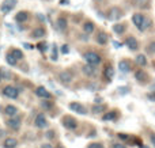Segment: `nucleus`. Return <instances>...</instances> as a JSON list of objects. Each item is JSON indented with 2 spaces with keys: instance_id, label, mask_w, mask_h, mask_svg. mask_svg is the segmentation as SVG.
<instances>
[{
  "instance_id": "f257e3e1",
  "label": "nucleus",
  "mask_w": 155,
  "mask_h": 148,
  "mask_svg": "<svg viewBox=\"0 0 155 148\" xmlns=\"http://www.w3.org/2000/svg\"><path fill=\"white\" fill-rule=\"evenodd\" d=\"M2 94L4 95L5 98H10V99H16L19 97V90L16 88L15 86H11V84H7L2 88Z\"/></svg>"
},
{
  "instance_id": "f03ea898",
  "label": "nucleus",
  "mask_w": 155,
  "mask_h": 148,
  "mask_svg": "<svg viewBox=\"0 0 155 148\" xmlns=\"http://www.w3.org/2000/svg\"><path fill=\"white\" fill-rule=\"evenodd\" d=\"M83 59L91 65H98L99 63H101V56L97 54L95 52H86V53L83 54Z\"/></svg>"
},
{
  "instance_id": "7ed1b4c3",
  "label": "nucleus",
  "mask_w": 155,
  "mask_h": 148,
  "mask_svg": "<svg viewBox=\"0 0 155 148\" xmlns=\"http://www.w3.org/2000/svg\"><path fill=\"white\" fill-rule=\"evenodd\" d=\"M5 125H7V128L11 130H19V128H21V125H22V120H21V117H16V116L10 117V118L5 121Z\"/></svg>"
},
{
  "instance_id": "20e7f679",
  "label": "nucleus",
  "mask_w": 155,
  "mask_h": 148,
  "mask_svg": "<svg viewBox=\"0 0 155 148\" xmlns=\"http://www.w3.org/2000/svg\"><path fill=\"white\" fill-rule=\"evenodd\" d=\"M63 125H64L67 129H76L78 128V121L74 118V117L65 116L64 118H63Z\"/></svg>"
},
{
  "instance_id": "39448f33",
  "label": "nucleus",
  "mask_w": 155,
  "mask_h": 148,
  "mask_svg": "<svg viewBox=\"0 0 155 148\" xmlns=\"http://www.w3.org/2000/svg\"><path fill=\"white\" fill-rule=\"evenodd\" d=\"M15 4H16L15 0H4L3 4L0 5V11H2L3 14H8L14 7H15Z\"/></svg>"
},
{
  "instance_id": "423d86ee",
  "label": "nucleus",
  "mask_w": 155,
  "mask_h": 148,
  "mask_svg": "<svg viewBox=\"0 0 155 148\" xmlns=\"http://www.w3.org/2000/svg\"><path fill=\"white\" fill-rule=\"evenodd\" d=\"M34 125L37 128H46L48 127V121H46V118H45V116H44L42 113H40V114H37V117H35V120H34Z\"/></svg>"
},
{
  "instance_id": "0eeeda50",
  "label": "nucleus",
  "mask_w": 155,
  "mask_h": 148,
  "mask_svg": "<svg viewBox=\"0 0 155 148\" xmlns=\"http://www.w3.org/2000/svg\"><path fill=\"white\" fill-rule=\"evenodd\" d=\"M35 95H37V97H40V98H45V99H51V98H52V94L45 88V87H42V86L37 87V90H35Z\"/></svg>"
},
{
  "instance_id": "6e6552de",
  "label": "nucleus",
  "mask_w": 155,
  "mask_h": 148,
  "mask_svg": "<svg viewBox=\"0 0 155 148\" xmlns=\"http://www.w3.org/2000/svg\"><path fill=\"white\" fill-rule=\"evenodd\" d=\"M3 148H16L18 147V140L15 137H5L3 140Z\"/></svg>"
},
{
  "instance_id": "1a4fd4ad",
  "label": "nucleus",
  "mask_w": 155,
  "mask_h": 148,
  "mask_svg": "<svg viewBox=\"0 0 155 148\" xmlns=\"http://www.w3.org/2000/svg\"><path fill=\"white\" fill-rule=\"evenodd\" d=\"M59 79H60V82L68 84V83H71V82H72V73L68 72V71H63V72L59 73Z\"/></svg>"
},
{
  "instance_id": "9d476101",
  "label": "nucleus",
  "mask_w": 155,
  "mask_h": 148,
  "mask_svg": "<svg viewBox=\"0 0 155 148\" xmlns=\"http://www.w3.org/2000/svg\"><path fill=\"white\" fill-rule=\"evenodd\" d=\"M18 113H19V110H18V108H16V106H14V105H5L4 114L7 117H14V116H16Z\"/></svg>"
},
{
  "instance_id": "9b49d317",
  "label": "nucleus",
  "mask_w": 155,
  "mask_h": 148,
  "mask_svg": "<svg viewBox=\"0 0 155 148\" xmlns=\"http://www.w3.org/2000/svg\"><path fill=\"white\" fill-rule=\"evenodd\" d=\"M107 18L110 19V21H116V19H120L121 18V15H123V12L120 11V8H117V7H114V8H112V10L109 11V14H107Z\"/></svg>"
},
{
  "instance_id": "f8f14e48",
  "label": "nucleus",
  "mask_w": 155,
  "mask_h": 148,
  "mask_svg": "<svg viewBox=\"0 0 155 148\" xmlns=\"http://www.w3.org/2000/svg\"><path fill=\"white\" fill-rule=\"evenodd\" d=\"M68 108H70L71 110L76 111V113L86 114V109H84V106H82L79 102H72V103H70V105H68Z\"/></svg>"
},
{
  "instance_id": "ddd939ff",
  "label": "nucleus",
  "mask_w": 155,
  "mask_h": 148,
  "mask_svg": "<svg viewBox=\"0 0 155 148\" xmlns=\"http://www.w3.org/2000/svg\"><path fill=\"white\" fill-rule=\"evenodd\" d=\"M113 76H114V69H113L112 65H107V67L104 69V78L106 79L107 82H110L113 79Z\"/></svg>"
},
{
  "instance_id": "4468645a",
  "label": "nucleus",
  "mask_w": 155,
  "mask_h": 148,
  "mask_svg": "<svg viewBox=\"0 0 155 148\" xmlns=\"http://www.w3.org/2000/svg\"><path fill=\"white\" fill-rule=\"evenodd\" d=\"M135 79H136L137 82H140V83H143V82H146L148 79V75L143 69H137L136 72H135Z\"/></svg>"
},
{
  "instance_id": "2eb2a0df",
  "label": "nucleus",
  "mask_w": 155,
  "mask_h": 148,
  "mask_svg": "<svg viewBox=\"0 0 155 148\" xmlns=\"http://www.w3.org/2000/svg\"><path fill=\"white\" fill-rule=\"evenodd\" d=\"M83 72L86 73L87 76H94L95 75V65H91V64H86V65H83Z\"/></svg>"
},
{
  "instance_id": "dca6fc26",
  "label": "nucleus",
  "mask_w": 155,
  "mask_h": 148,
  "mask_svg": "<svg viewBox=\"0 0 155 148\" xmlns=\"http://www.w3.org/2000/svg\"><path fill=\"white\" fill-rule=\"evenodd\" d=\"M45 37V29L44 27H37L31 31V38H42Z\"/></svg>"
},
{
  "instance_id": "f3484780",
  "label": "nucleus",
  "mask_w": 155,
  "mask_h": 148,
  "mask_svg": "<svg viewBox=\"0 0 155 148\" xmlns=\"http://www.w3.org/2000/svg\"><path fill=\"white\" fill-rule=\"evenodd\" d=\"M148 4H150V0H134V5L140 8V10L148 8Z\"/></svg>"
},
{
  "instance_id": "a211bd4d",
  "label": "nucleus",
  "mask_w": 155,
  "mask_h": 148,
  "mask_svg": "<svg viewBox=\"0 0 155 148\" xmlns=\"http://www.w3.org/2000/svg\"><path fill=\"white\" fill-rule=\"evenodd\" d=\"M125 43H127V46H128L131 50H136V49H137V41L135 40L134 37H128V38H127Z\"/></svg>"
},
{
  "instance_id": "6ab92c4d",
  "label": "nucleus",
  "mask_w": 155,
  "mask_h": 148,
  "mask_svg": "<svg viewBox=\"0 0 155 148\" xmlns=\"http://www.w3.org/2000/svg\"><path fill=\"white\" fill-rule=\"evenodd\" d=\"M27 18H29V14H27L26 11H19V12L15 15V21L19 22V23H22V22H26Z\"/></svg>"
},
{
  "instance_id": "aec40b11",
  "label": "nucleus",
  "mask_w": 155,
  "mask_h": 148,
  "mask_svg": "<svg viewBox=\"0 0 155 148\" xmlns=\"http://www.w3.org/2000/svg\"><path fill=\"white\" fill-rule=\"evenodd\" d=\"M118 68H120L121 72H129L131 71V64L127 60H123V61L118 63Z\"/></svg>"
},
{
  "instance_id": "412c9836",
  "label": "nucleus",
  "mask_w": 155,
  "mask_h": 148,
  "mask_svg": "<svg viewBox=\"0 0 155 148\" xmlns=\"http://www.w3.org/2000/svg\"><path fill=\"white\" fill-rule=\"evenodd\" d=\"M143 21H144V16H143L142 14H135V15L132 16V22H134V23L136 24L137 27H140V26H142Z\"/></svg>"
},
{
  "instance_id": "4be33fe9",
  "label": "nucleus",
  "mask_w": 155,
  "mask_h": 148,
  "mask_svg": "<svg viewBox=\"0 0 155 148\" xmlns=\"http://www.w3.org/2000/svg\"><path fill=\"white\" fill-rule=\"evenodd\" d=\"M56 24H57V29H59V30H65V29H67V19L61 16V18L57 19Z\"/></svg>"
},
{
  "instance_id": "5701e85b",
  "label": "nucleus",
  "mask_w": 155,
  "mask_h": 148,
  "mask_svg": "<svg viewBox=\"0 0 155 148\" xmlns=\"http://www.w3.org/2000/svg\"><path fill=\"white\" fill-rule=\"evenodd\" d=\"M105 109H106L105 105H99V103H97V105H94L93 108H91V111L95 113V114H99V113H104Z\"/></svg>"
},
{
  "instance_id": "b1692460",
  "label": "nucleus",
  "mask_w": 155,
  "mask_h": 148,
  "mask_svg": "<svg viewBox=\"0 0 155 148\" xmlns=\"http://www.w3.org/2000/svg\"><path fill=\"white\" fill-rule=\"evenodd\" d=\"M10 53L11 54H12V56L14 57H15V59L16 60H18V61H19V60H22V59H23V52H22V50H19V49H11V50H10Z\"/></svg>"
},
{
  "instance_id": "393cba45",
  "label": "nucleus",
  "mask_w": 155,
  "mask_h": 148,
  "mask_svg": "<svg viewBox=\"0 0 155 148\" xmlns=\"http://www.w3.org/2000/svg\"><path fill=\"white\" fill-rule=\"evenodd\" d=\"M125 29H127L125 24H123V23H117L113 26V31L117 33V34H123V33L125 31Z\"/></svg>"
},
{
  "instance_id": "a878e982",
  "label": "nucleus",
  "mask_w": 155,
  "mask_h": 148,
  "mask_svg": "<svg viewBox=\"0 0 155 148\" xmlns=\"http://www.w3.org/2000/svg\"><path fill=\"white\" fill-rule=\"evenodd\" d=\"M5 61H7L8 64L11 65V67H15V65H16V63H18V60H16L15 57H14L12 54H11L10 52H8V53H7V56H5Z\"/></svg>"
},
{
  "instance_id": "bb28decb",
  "label": "nucleus",
  "mask_w": 155,
  "mask_h": 148,
  "mask_svg": "<svg viewBox=\"0 0 155 148\" xmlns=\"http://www.w3.org/2000/svg\"><path fill=\"white\" fill-rule=\"evenodd\" d=\"M136 63L139 65H142V67H144V65H147V57H146L144 54H137L136 56Z\"/></svg>"
},
{
  "instance_id": "cd10ccee",
  "label": "nucleus",
  "mask_w": 155,
  "mask_h": 148,
  "mask_svg": "<svg viewBox=\"0 0 155 148\" xmlns=\"http://www.w3.org/2000/svg\"><path fill=\"white\" fill-rule=\"evenodd\" d=\"M97 41H98V43H101V45H105V43L107 42V35L105 34V33H98Z\"/></svg>"
},
{
  "instance_id": "c85d7f7f",
  "label": "nucleus",
  "mask_w": 155,
  "mask_h": 148,
  "mask_svg": "<svg viewBox=\"0 0 155 148\" xmlns=\"http://www.w3.org/2000/svg\"><path fill=\"white\" fill-rule=\"evenodd\" d=\"M0 72H2V78H3V80H4V79H5V80H10L11 76H12V75H11L10 71L4 69V68H0Z\"/></svg>"
},
{
  "instance_id": "c756f323",
  "label": "nucleus",
  "mask_w": 155,
  "mask_h": 148,
  "mask_svg": "<svg viewBox=\"0 0 155 148\" xmlns=\"http://www.w3.org/2000/svg\"><path fill=\"white\" fill-rule=\"evenodd\" d=\"M83 30H84V33H93L94 31V23H91V22H86L84 26H83Z\"/></svg>"
},
{
  "instance_id": "7c9ffc66",
  "label": "nucleus",
  "mask_w": 155,
  "mask_h": 148,
  "mask_svg": "<svg viewBox=\"0 0 155 148\" xmlns=\"http://www.w3.org/2000/svg\"><path fill=\"white\" fill-rule=\"evenodd\" d=\"M114 118H116V111H109V113H106L104 116L105 121H107V120H114Z\"/></svg>"
},
{
  "instance_id": "2f4dec72",
  "label": "nucleus",
  "mask_w": 155,
  "mask_h": 148,
  "mask_svg": "<svg viewBox=\"0 0 155 148\" xmlns=\"http://www.w3.org/2000/svg\"><path fill=\"white\" fill-rule=\"evenodd\" d=\"M41 106H42L44 109H51L52 106H53V103H52L51 101H44V102H41Z\"/></svg>"
},
{
  "instance_id": "473e14b6",
  "label": "nucleus",
  "mask_w": 155,
  "mask_h": 148,
  "mask_svg": "<svg viewBox=\"0 0 155 148\" xmlns=\"http://www.w3.org/2000/svg\"><path fill=\"white\" fill-rule=\"evenodd\" d=\"M45 137L49 139V140H52V139L54 137V130H48V132L45 133Z\"/></svg>"
},
{
  "instance_id": "72a5a7b5",
  "label": "nucleus",
  "mask_w": 155,
  "mask_h": 148,
  "mask_svg": "<svg viewBox=\"0 0 155 148\" xmlns=\"http://www.w3.org/2000/svg\"><path fill=\"white\" fill-rule=\"evenodd\" d=\"M87 148H104V146L101 143H91V144H88Z\"/></svg>"
},
{
  "instance_id": "f704fd0d",
  "label": "nucleus",
  "mask_w": 155,
  "mask_h": 148,
  "mask_svg": "<svg viewBox=\"0 0 155 148\" xmlns=\"http://www.w3.org/2000/svg\"><path fill=\"white\" fill-rule=\"evenodd\" d=\"M147 50H148V52H150V53H155V42H151V43H150V45H148Z\"/></svg>"
},
{
  "instance_id": "c9c22d12",
  "label": "nucleus",
  "mask_w": 155,
  "mask_h": 148,
  "mask_svg": "<svg viewBox=\"0 0 155 148\" xmlns=\"http://www.w3.org/2000/svg\"><path fill=\"white\" fill-rule=\"evenodd\" d=\"M37 48H40V50H41V52H45V49H46V43H45V42H42V43H38V45H37Z\"/></svg>"
},
{
  "instance_id": "e433bc0d",
  "label": "nucleus",
  "mask_w": 155,
  "mask_h": 148,
  "mask_svg": "<svg viewBox=\"0 0 155 148\" xmlns=\"http://www.w3.org/2000/svg\"><path fill=\"white\" fill-rule=\"evenodd\" d=\"M118 137H120L121 140H127V139H128V135H125V133H118Z\"/></svg>"
},
{
  "instance_id": "4c0bfd02",
  "label": "nucleus",
  "mask_w": 155,
  "mask_h": 148,
  "mask_svg": "<svg viewBox=\"0 0 155 148\" xmlns=\"http://www.w3.org/2000/svg\"><path fill=\"white\" fill-rule=\"evenodd\" d=\"M61 52H63V53H68V52H70V50H68V46L67 45H63L61 46Z\"/></svg>"
},
{
  "instance_id": "58836bf2",
  "label": "nucleus",
  "mask_w": 155,
  "mask_h": 148,
  "mask_svg": "<svg viewBox=\"0 0 155 148\" xmlns=\"http://www.w3.org/2000/svg\"><path fill=\"white\" fill-rule=\"evenodd\" d=\"M113 148H125V146H123V144H118V143H116V144H113Z\"/></svg>"
},
{
  "instance_id": "ea45409f",
  "label": "nucleus",
  "mask_w": 155,
  "mask_h": 148,
  "mask_svg": "<svg viewBox=\"0 0 155 148\" xmlns=\"http://www.w3.org/2000/svg\"><path fill=\"white\" fill-rule=\"evenodd\" d=\"M41 148H53V147H52L49 143H45V144H42V146H41Z\"/></svg>"
},
{
  "instance_id": "a19ab883",
  "label": "nucleus",
  "mask_w": 155,
  "mask_h": 148,
  "mask_svg": "<svg viewBox=\"0 0 155 148\" xmlns=\"http://www.w3.org/2000/svg\"><path fill=\"white\" fill-rule=\"evenodd\" d=\"M150 140H151V143H153L154 146H155V135H154V133H153V135L150 136Z\"/></svg>"
},
{
  "instance_id": "79ce46f5",
  "label": "nucleus",
  "mask_w": 155,
  "mask_h": 148,
  "mask_svg": "<svg viewBox=\"0 0 155 148\" xmlns=\"http://www.w3.org/2000/svg\"><path fill=\"white\" fill-rule=\"evenodd\" d=\"M148 98H150V99H153V101H155V94H148Z\"/></svg>"
},
{
  "instance_id": "37998d69",
  "label": "nucleus",
  "mask_w": 155,
  "mask_h": 148,
  "mask_svg": "<svg viewBox=\"0 0 155 148\" xmlns=\"http://www.w3.org/2000/svg\"><path fill=\"white\" fill-rule=\"evenodd\" d=\"M101 102H102V99H101L99 97H98V98H95V103H101Z\"/></svg>"
},
{
  "instance_id": "c03bdc74",
  "label": "nucleus",
  "mask_w": 155,
  "mask_h": 148,
  "mask_svg": "<svg viewBox=\"0 0 155 148\" xmlns=\"http://www.w3.org/2000/svg\"><path fill=\"white\" fill-rule=\"evenodd\" d=\"M4 136V130H0V137H3Z\"/></svg>"
},
{
  "instance_id": "a18cd8bd",
  "label": "nucleus",
  "mask_w": 155,
  "mask_h": 148,
  "mask_svg": "<svg viewBox=\"0 0 155 148\" xmlns=\"http://www.w3.org/2000/svg\"><path fill=\"white\" fill-rule=\"evenodd\" d=\"M57 148H65V147H63L61 144H59V146H57Z\"/></svg>"
},
{
  "instance_id": "49530a36",
  "label": "nucleus",
  "mask_w": 155,
  "mask_h": 148,
  "mask_svg": "<svg viewBox=\"0 0 155 148\" xmlns=\"http://www.w3.org/2000/svg\"><path fill=\"white\" fill-rule=\"evenodd\" d=\"M3 80V78H2V72H0V82H2Z\"/></svg>"
},
{
  "instance_id": "de8ad7c7",
  "label": "nucleus",
  "mask_w": 155,
  "mask_h": 148,
  "mask_svg": "<svg viewBox=\"0 0 155 148\" xmlns=\"http://www.w3.org/2000/svg\"><path fill=\"white\" fill-rule=\"evenodd\" d=\"M140 148H148V147H144V146H140Z\"/></svg>"
}]
</instances>
